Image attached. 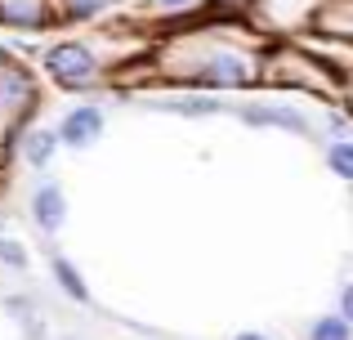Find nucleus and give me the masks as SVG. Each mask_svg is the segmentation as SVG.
<instances>
[{
	"instance_id": "16",
	"label": "nucleus",
	"mask_w": 353,
	"mask_h": 340,
	"mask_svg": "<svg viewBox=\"0 0 353 340\" xmlns=\"http://www.w3.org/2000/svg\"><path fill=\"white\" fill-rule=\"evenodd\" d=\"M152 5H157V9H192L197 0H152Z\"/></svg>"
},
{
	"instance_id": "10",
	"label": "nucleus",
	"mask_w": 353,
	"mask_h": 340,
	"mask_svg": "<svg viewBox=\"0 0 353 340\" xmlns=\"http://www.w3.org/2000/svg\"><path fill=\"white\" fill-rule=\"evenodd\" d=\"M54 278H59V287H63V296H72L77 305H90V287L81 282V273H77V264L72 260H63V255H54Z\"/></svg>"
},
{
	"instance_id": "11",
	"label": "nucleus",
	"mask_w": 353,
	"mask_h": 340,
	"mask_svg": "<svg viewBox=\"0 0 353 340\" xmlns=\"http://www.w3.org/2000/svg\"><path fill=\"white\" fill-rule=\"evenodd\" d=\"M309 340H353V323L345 314H327L309 327Z\"/></svg>"
},
{
	"instance_id": "12",
	"label": "nucleus",
	"mask_w": 353,
	"mask_h": 340,
	"mask_svg": "<svg viewBox=\"0 0 353 340\" xmlns=\"http://www.w3.org/2000/svg\"><path fill=\"white\" fill-rule=\"evenodd\" d=\"M327 166L336 170L345 183H353V143H349V139H336V143L327 148Z\"/></svg>"
},
{
	"instance_id": "3",
	"label": "nucleus",
	"mask_w": 353,
	"mask_h": 340,
	"mask_svg": "<svg viewBox=\"0 0 353 340\" xmlns=\"http://www.w3.org/2000/svg\"><path fill=\"white\" fill-rule=\"evenodd\" d=\"M99 134H103V112L90 108V103L72 108L59 121V139L68 143V148H90V143H99Z\"/></svg>"
},
{
	"instance_id": "13",
	"label": "nucleus",
	"mask_w": 353,
	"mask_h": 340,
	"mask_svg": "<svg viewBox=\"0 0 353 340\" xmlns=\"http://www.w3.org/2000/svg\"><path fill=\"white\" fill-rule=\"evenodd\" d=\"M0 264H9V269H27V251L18 242H9V237H0Z\"/></svg>"
},
{
	"instance_id": "9",
	"label": "nucleus",
	"mask_w": 353,
	"mask_h": 340,
	"mask_svg": "<svg viewBox=\"0 0 353 340\" xmlns=\"http://www.w3.org/2000/svg\"><path fill=\"white\" fill-rule=\"evenodd\" d=\"M157 112H170V117H219V112H228V103H219V99H165V103H157Z\"/></svg>"
},
{
	"instance_id": "6",
	"label": "nucleus",
	"mask_w": 353,
	"mask_h": 340,
	"mask_svg": "<svg viewBox=\"0 0 353 340\" xmlns=\"http://www.w3.org/2000/svg\"><path fill=\"white\" fill-rule=\"evenodd\" d=\"M0 23L36 32V27L50 23V9H45V0H0Z\"/></svg>"
},
{
	"instance_id": "5",
	"label": "nucleus",
	"mask_w": 353,
	"mask_h": 340,
	"mask_svg": "<svg viewBox=\"0 0 353 340\" xmlns=\"http://www.w3.org/2000/svg\"><path fill=\"white\" fill-rule=\"evenodd\" d=\"M32 219H36L41 233H59L68 224V197H63L59 183H41L32 192Z\"/></svg>"
},
{
	"instance_id": "4",
	"label": "nucleus",
	"mask_w": 353,
	"mask_h": 340,
	"mask_svg": "<svg viewBox=\"0 0 353 340\" xmlns=\"http://www.w3.org/2000/svg\"><path fill=\"white\" fill-rule=\"evenodd\" d=\"M36 99L32 90V77H27L18 63H0V117H18L27 112Z\"/></svg>"
},
{
	"instance_id": "17",
	"label": "nucleus",
	"mask_w": 353,
	"mask_h": 340,
	"mask_svg": "<svg viewBox=\"0 0 353 340\" xmlns=\"http://www.w3.org/2000/svg\"><path fill=\"white\" fill-rule=\"evenodd\" d=\"M233 340H268V336H264V332H237Z\"/></svg>"
},
{
	"instance_id": "7",
	"label": "nucleus",
	"mask_w": 353,
	"mask_h": 340,
	"mask_svg": "<svg viewBox=\"0 0 353 340\" xmlns=\"http://www.w3.org/2000/svg\"><path fill=\"white\" fill-rule=\"evenodd\" d=\"M237 117L246 126H277V130L309 134V121H304V112H295V108H241Z\"/></svg>"
},
{
	"instance_id": "8",
	"label": "nucleus",
	"mask_w": 353,
	"mask_h": 340,
	"mask_svg": "<svg viewBox=\"0 0 353 340\" xmlns=\"http://www.w3.org/2000/svg\"><path fill=\"white\" fill-rule=\"evenodd\" d=\"M59 130H45V126H41V130H27V139H23V157H27V166H36V170H41V166H50V161H54V152H59Z\"/></svg>"
},
{
	"instance_id": "15",
	"label": "nucleus",
	"mask_w": 353,
	"mask_h": 340,
	"mask_svg": "<svg viewBox=\"0 0 353 340\" xmlns=\"http://www.w3.org/2000/svg\"><path fill=\"white\" fill-rule=\"evenodd\" d=\"M340 314H345L349 323H353V282H349L345 291H340Z\"/></svg>"
},
{
	"instance_id": "1",
	"label": "nucleus",
	"mask_w": 353,
	"mask_h": 340,
	"mask_svg": "<svg viewBox=\"0 0 353 340\" xmlns=\"http://www.w3.org/2000/svg\"><path fill=\"white\" fill-rule=\"evenodd\" d=\"M45 72H50V81L63 86V90H90L99 81V59L85 50V45L63 41V45H54V50L45 54Z\"/></svg>"
},
{
	"instance_id": "14",
	"label": "nucleus",
	"mask_w": 353,
	"mask_h": 340,
	"mask_svg": "<svg viewBox=\"0 0 353 340\" xmlns=\"http://www.w3.org/2000/svg\"><path fill=\"white\" fill-rule=\"evenodd\" d=\"M103 5H108V0H72V14H77V18H90V14H99Z\"/></svg>"
},
{
	"instance_id": "2",
	"label": "nucleus",
	"mask_w": 353,
	"mask_h": 340,
	"mask_svg": "<svg viewBox=\"0 0 353 340\" xmlns=\"http://www.w3.org/2000/svg\"><path fill=\"white\" fill-rule=\"evenodd\" d=\"M197 81L210 90H241L255 81V63L237 50H210L206 59L197 63Z\"/></svg>"
}]
</instances>
